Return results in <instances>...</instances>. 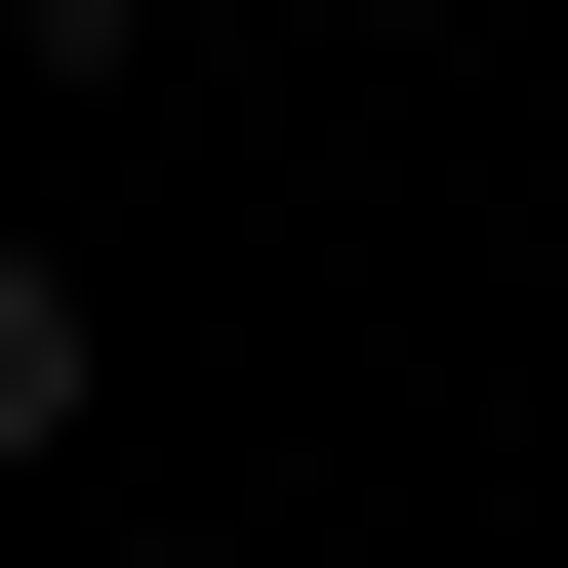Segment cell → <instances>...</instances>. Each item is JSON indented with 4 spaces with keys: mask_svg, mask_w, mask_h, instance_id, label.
Instances as JSON below:
<instances>
[{
    "mask_svg": "<svg viewBox=\"0 0 568 568\" xmlns=\"http://www.w3.org/2000/svg\"><path fill=\"white\" fill-rule=\"evenodd\" d=\"M41 447H82V284L0 244V487H41Z\"/></svg>",
    "mask_w": 568,
    "mask_h": 568,
    "instance_id": "cell-1",
    "label": "cell"
},
{
    "mask_svg": "<svg viewBox=\"0 0 568 568\" xmlns=\"http://www.w3.org/2000/svg\"><path fill=\"white\" fill-rule=\"evenodd\" d=\"M0 82H163V0H0Z\"/></svg>",
    "mask_w": 568,
    "mask_h": 568,
    "instance_id": "cell-2",
    "label": "cell"
}]
</instances>
